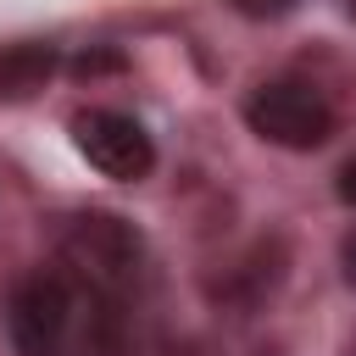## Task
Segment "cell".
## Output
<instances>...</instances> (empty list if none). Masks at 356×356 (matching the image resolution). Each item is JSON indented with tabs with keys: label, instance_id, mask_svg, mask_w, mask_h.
<instances>
[{
	"label": "cell",
	"instance_id": "cell-1",
	"mask_svg": "<svg viewBox=\"0 0 356 356\" xmlns=\"http://www.w3.org/2000/svg\"><path fill=\"white\" fill-rule=\"evenodd\" d=\"M61 278L95 300H122L145 273V239L117 211H83L61 234Z\"/></svg>",
	"mask_w": 356,
	"mask_h": 356
},
{
	"label": "cell",
	"instance_id": "cell-2",
	"mask_svg": "<svg viewBox=\"0 0 356 356\" xmlns=\"http://www.w3.org/2000/svg\"><path fill=\"white\" fill-rule=\"evenodd\" d=\"M245 122L256 139L284 145V150H317L334 134V106L323 100V89L295 83V78H273L256 83L245 95Z\"/></svg>",
	"mask_w": 356,
	"mask_h": 356
},
{
	"label": "cell",
	"instance_id": "cell-3",
	"mask_svg": "<svg viewBox=\"0 0 356 356\" xmlns=\"http://www.w3.org/2000/svg\"><path fill=\"white\" fill-rule=\"evenodd\" d=\"M72 145L100 178H117V184H139L156 167V139L145 134V122H134L128 111H111V106L78 111L72 117Z\"/></svg>",
	"mask_w": 356,
	"mask_h": 356
},
{
	"label": "cell",
	"instance_id": "cell-4",
	"mask_svg": "<svg viewBox=\"0 0 356 356\" xmlns=\"http://www.w3.org/2000/svg\"><path fill=\"white\" fill-rule=\"evenodd\" d=\"M72 284L61 273H33L11 295V339L22 356H56L72 328Z\"/></svg>",
	"mask_w": 356,
	"mask_h": 356
},
{
	"label": "cell",
	"instance_id": "cell-5",
	"mask_svg": "<svg viewBox=\"0 0 356 356\" xmlns=\"http://www.w3.org/2000/svg\"><path fill=\"white\" fill-rule=\"evenodd\" d=\"M56 72V44H39V39H22V44H6L0 50V100H28L50 83Z\"/></svg>",
	"mask_w": 356,
	"mask_h": 356
},
{
	"label": "cell",
	"instance_id": "cell-6",
	"mask_svg": "<svg viewBox=\"0 0 356 356\" xmlns=\"http://www.w3.org/2000/svg\"><path fill=\"white\" fill-rule=\"evenodd\" d=\"M300 0H234V11L239 17H284V11H295Z\"/></svg>",
	"mask_w": 356,
	"mask_h": 356
},
{
	"label": "cell",
	"instance_id": "cell-7",
	"mask_svg": "<svg viewBox=\"0 0 356 356\" xmlns=\"http://www.w3.org/2000/svg\"><path fill=\"white\" fill-rule=\"evenodd\" d=\"M334 195H339L345 206H356V156L339 167V178H334Z\"/></svg>",
	"mask_w": 356,
	"mask_h": 356
},
{
	"label": "cell",
	"instance_id": "cell-8",
	"mask_svg": "<svg viewBox=\"0 0 356 356\" xmlns=\"http://www.w3.org/2000/svg\"><path fill=\"white\" fill-rule=\"evenodd\" d=\"M345 278H356V234L345 239Z\"/></svg>",
	"mask_w": 356,
	"mask_h": 356
},
{
	"label": "cell",
	"instance_id": "cell-9",
	"mask_svg": "<svg viewBox=\"0 0 356 356\" xmlns=\"http://www.w3.org/2000/svg\"><path fill=\"white\" fill-rule=\"evenodd\" d=\"M350 17H356V0H350Z\"/></svg>",
	"mask_w": 356,
	"mask_h": 356
}]
</instances>
